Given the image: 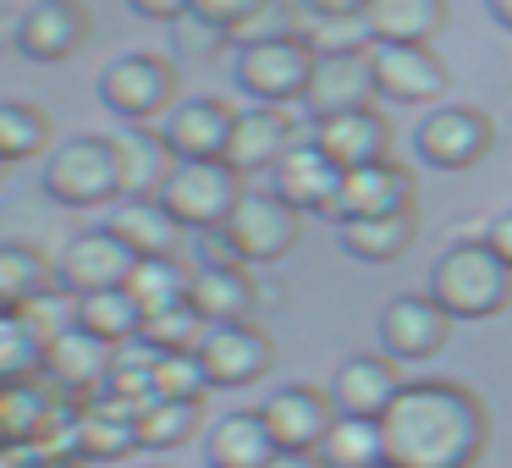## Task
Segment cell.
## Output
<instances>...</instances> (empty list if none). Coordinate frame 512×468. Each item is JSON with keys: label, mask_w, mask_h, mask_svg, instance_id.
<instances>
[{"label": "cell", "mask_w": 512, "mask_h": 468, "mask_svg": "<svg viewBox=\"0 0 512 468\" xmlns=\"http://www.w3.org/2000/svg\"><path fill=\"white\" fill-rule=\"evenodd\" d=\"M402 210H419L413 177L397 160H375V166H358L342 177L331 221H369V215H402Z\"/></svg>", "instance_id": "cell-17"}, {"label": "cell", "mask_w": 512, "mask_h": 468, "mask_svg": "<svg viewBox=\"0 0 512 468\" xmlns=\"http://www.w3.org/2000/svg\"><path fill=\"white\" fill-rule=\"evenodd\" d=\"M386 463L397 468H474L490 441V413L457 380H408L380 419Z\"/></svg>", "instance_id": "cell-1"}, {"label": "cell", "mask_w": 512, "mask_h": 468, "mask_svg": "<svg viewBox=\"0 0 512 468\" xmlns=\"http://www.w3.org/2000/svg\"><path fill=\"white\" fill-rule=\"evenodd\" d=\"M309 138L342 171L375 166V160H386V149H391V127H386V116H380L375 105H369V111H347V116H325V122L309 127Z\"/></svg>", "instance_id": "cell-22"}, {"label": "cell", "mask_w": 512, "mask_h": 468, "mask_svg": "<svg viewBox=\"0 0 512 468\" xmlns=\"http://www.w3.org/2000/svg\"><path fill=\"white\" fill-rule=\"evenodd\" d=\"M105 226H111L138 259H182V243L193 237L182 221H171V210L160 199H122Z\"/></svg>", "instance_id": "cell-24"}, {"label": "cell", "mask_w": 512, "mask_h": 468, "mask_svg": "<svg viewBox=\"0 0 512 468\" xmlns=\"http://www.w3.org/2000/svg\"><path fill=\"white\" fill-rule=\"evenodd\" d=\"M155 386H160V397H171V402H204V391H215L210 375H204V364H199V353H160Z\"/></svg>", "instance_id": "cell-40"}, {"label": "cell", "mask_w": 512, "mask_h": 468, "mask_svg": "<svg viewBox=\"0 0 512 468\" xmlns=\"http://www.w3.org/2000/svg\"><path fill=\"white\" fill-rule=\"evenodd\" d=\"M485 243L512 265V210H501V215H490V221H485Z\"/></svg>", "instance_id": "cell-45"}, {"label": "cell", "mask_w": 512, "mask_h": 468, "mask_svg": "<svg viewBox=\"0 0 512 468\" xmlns=\"http://www.w3.org/2000/svg\"><path fill=\"white\" fill-rule=\"evenodd\" d=\"M100 105L122 122H166L177 105V67L149 50H127L100 72Z\"/></svg>", "instance_id": "cell-6"}, {"label": "cell", "mask_w": 512, "mask_h": 468, "mask_svg": "<svg viewBox=\"0 0 512 468\" xmlns=\"http://www.w3.org/2000/svg\"><path fill=\"white\" fill-rule=\"evenodd\" d=\"M138 254L111 232V226H89V232L67 237V248L56 254V287L83 298V292H105V287H127Z\"/></svg>", "instance_id": "cell-10"}, {"label": "cell", "mask_w": 512, "mask_h": 468, "mask_svg": "<svg viewBox=\"0 0 512 468\" xmlns=\"http://www.w3.org/2000/svg\"><path fill=\"white\" fill-rule=\"evenodd\" d=\"M303 237V210H292L276 188L243 193L232 210V221L221 226V243L237 265H270Z\"/></svg>", "instance_id": "cell-7"}, {"label": "cell", "mask_w": 512, "mask_h": 468, "mask_svg": "<svg viewBox=\"0 0 512 468\" xmlns=\"http://www.w3.org/2000/svg\"><path fill=\"white\" fill-rule=\"evenodd\" d=\"M204 314L193 309V303H182V309H160L144 320V342L155 347V353H199L204 342Z\"/></svg>", "instance_id": "cell-37"}, {"label": "cell", "mask_w": 512, "mask_h": 468, "mask_svg": "<svg viewBox=\"0 0 512 468\" xmlns=\"http://www.w3.org/2000/svg\"><path fill=\"white\" fill-rule=\"evenodd\" d=\"M452 314L441 309V303L430 298V292H402V298H391L386 309H380V353L397 358V364H424V358H435L446 347V336H452Z\"/></svg>", "instance_id": "cell-9"}, {"label": "cell", "mask_w": 512, "mask_h": 468, "mask_svg": "<svg viewBox=\"0 0 512 468\" xmlns=\"http://www.w3.org/2000/svg\"><path fill=\"white\" fill-rule=\"evenodd\" d=\"M408 380L397 375V358L386 353H353L331 375V408L353 413V419H386V408L397 402V391Z\"/></svg>", "instance_id": "cell-20"}, {"label": "cell", "mask_w": 512, "mask_h": 468, "mask_svg": "<svg viewBox=\"0 0 512 468\" xmlns=\"http://www.w3.org/2000/svg\"><path fill=\"white\" fill-rule=\"evenodd\" d=\"M0 177H6V160H0Z\"/></svg>", "instance_id": "cell-50"}, {"label": "cell", "mask_w": 512, "mask_h": 468, "mask_svg": "<svg viewBox=\"0 0 512 468\" xmlns=\"http://www.w3.org/2000/svg\"><path fill=\"white\" fill-rule=\"evenodd\" d=\"M171 39H177V50H188V56H210L215 45H232V34H221L215 23H204V17H177L171 23Z\"/></svg>", "instance_id": "cell-42"}, {"label": "cell", "mask_w": 512, "mask_h": 468, "mask_svg": "<svg viewBox=\"0 0 512 468\" xmlns=\"http://www.w3.org/2000/svg\"><path fill=\"white\" fill-rule=\"evenodd\" d=\"M325 468H375L386 463V435H380V419H353V413H336L325 441L314 446Z\"/></svg>", "instance_id": "cell-31"}, {"label": "cell", "mask_w": 512, "mask_h": 468, "mask_svg": "<svg viewBox=\"0 0 512 468\" xmlns=\"http://www.w3.org/2000/svg\"><path fill=\"white\" fill-rule=\"evenodd\" d=\"M127 292L144 303V314L182 309L193 292V265H182V259H138L133 276H127Z\"/></svg>", "instance_id": "cell-33"}, {"label": "cell", "mask_w": 512, "mask_h": 468, "mask_svg": "<svg viewBox=\"0 0 512 468\" xmlns=\"http://www.w3.org/2000/svg\"><path fill=\"white\" fill-rule=\"evenodd\" d=\"M485 12H490V17H496V23L512 34V0H485Z\"/></svg>", "instance_id": "cell-48"}, {"label": "cell", "mask_w": 512, "mask_h": 468, "mask_svg": "<svg viewBox=\"0 0 512 468\" xmlns=\"http://www.w3.org/2000/svg\"><path fill=\"white\" fill-rule=\"evenodd\" d=\"M39 188H45V199H56L61 210H100V204H116V199H127L122 155H116V144L100 133L61 138L45 155Z\"/></svg>", "instance_id": "cell-3"}, {"label": "cell", "mask_w": 512, "mask_h": 468, "mask_svg": "<svg viewBox=\"0 0 512 468\" xmlns=\"http://www.w3.org/2000/svg\"><path fill=\"white\" fill-rule=\"evenodd\" d=\"M413 237H419V210L369 215V221H336V243L353 259H364V265H391V259H402L413 248Z\"/></svg>", "instance_id": "cell-28"}, {"label": "cell", "mask_w": 512, "mask_h": 468, "mask_svg": "<svg viewBox=\"0 0 512 468\" xmlns=\"http://www.w3.org/2000/svg\"><path fill=\"white\" fill-rule=\"evenodd\" d=\"M254 12H259V0H193V17L215 23L221 34H237Z\"/></svg>", "instance_id": "cell-43"}, {"label": "cell", "mask_w": 512, "mask_h": 468, "mask_svg": "<svg viewBox=\"0 0 512 468\" xmlns=\"http://www.w3.org/2000/svg\"><path fill=\"white\" fill-rule=\"evenodd\" d=\"M232 127H237V111L226 100H210V94H193V100H177L160 122L171 155L177 160H226L232 149Z\"/></svg>", "instance_id": "cell-14"}, {"label": "cell", "mask_w": 512, "mask_h": 468, "mask_svg": "<svg viewBox=\"0 0 512 468\" xmlns=\"http://www.w3.org/2000/svg\"><path fill=\"white\" fill-rule=\"evenodd\" d=\"M375 94L397 105H430L446 94V61L430 45H369Z\"/></svg>", "instance_id": "cell-13"}, {"label": "cell", "mask_w": 512, "mask_h": 468, "mask_svg": "<svg viewBox=\"0 0 512 468\" xmlns=\"http://www.w3.org/2000/svg\"><path fill=\"white\" fill-rule=\"evenodd\" d=\"M281 446L270 441L265 419L254 413H226V419L210 424L204 435V468H265Z\"/></svg>", "instance_id": "cell-25"}, {"label": "cell", "mask_w": 512, "mask_h": 468, "mask_svg": "<svg viewBox=\"0 0 512 468\" xmlns=\"http://www.w3.org/2000/svg\"><path fill=\"white\" fill-rule=\"evenodd\" d=\"M0 468H6V463H0Z\"/></svg>", "instance_id": "cell-51"}, {"label": "cell", "mask_w": 512, "mask_h": 468, "mask_svg": "<svg viewBox=\"0 0 512 468\" xmlns=\"http://www.w3.org/2000/svg\"><path fill=\"white\" fill-rule=\"evenodd\" d=\"M375 468H397V463H375Z\"/></svg>", "instance_id": "cell-49"}, {"label": "cell", "mask_w": 512, "mask_h": 468, "mask_svg": "<svg viewBox=\"0 0 512 468\" xmlns=\"http://www.w3.org/2000/svg\"><path fill=\"white\" fill-rule=\"evenodd\" d=\"M430 298L441 303L452 320H490V314L512 309V265L485 243H452L430 265Z\"/></svg>", "instance_id": "cell-2"}, {"label": "cell", "mask_w": 512, "mask_h": 468, "mask_svg": "<svg viewBox=\"0 0 512 468\" xmlns=\"http://www.w3.org/2000/svg\"><path fill=\"white\" fill-rule=\"evenodd\" d=\"M199 364H204V375H210V386H254V380L270 375L276 347H270V336L259 331L254 320L210 325L204 342H199Z\"/></svg>", "instance_id": "cell-11"}, {"label": "cell", "mask_w": 512, "mask_h": 468, "mask_svg": "<svg viewBox=\"0 0 512 468\" xmlns=\"http://www.w3.org/2000/svg\"><path fill=\"white\" fill-rule=\"evenodd\" d=\"M116 155H122V188L127 199H155L166 188V177L177 171V155H171L166 133L155 122H127L122 133H111Z\"/></svg>", "instance_id": "cell-23"}, {"label": "cell", "mask_w": 512, "mask_h": 468, "mask_svg": "<svg viewBox=\"0 0 512 468\" xmlns=\"http://www.w3.org/2000/svg\"><path fill=\"white\" fill-rule=\"evenodd\" d=\"M364 28L375 45H430L446 28V0H369Z\"/></svg>", "instance_id": "cell-27"}, {"label": "cell", "mask_w": 512, "mask_h": 468, "mask_svg": "<svg viewBox=\"0 0 512 468\" xmlns=\"http://www.w3.org/2000/svg\"><path fill=\"white\" fill-rule=\"evenodd\" d=\"M127 12L133 17H144V23H177V17H188L193 12V0H127Z\"/></svg>", "instance_id": "cell-44"}, {"label": "cell", "mask_w": 512, "mask_h": 468, "mask_svg": "<svg viewBox=\"0 0 512 468\" xmlns=\"http://www.w3.org/2000/svg\"><path fill=\"white\" fill-rule=\"evenodd\" d=\"M144 303L133 298L127 287H105V292H83V298H72V325H83L89 336H100V342L111 347H127L144 336Z\"/></svg>", "instance_id": "cell-29"}, {"label": "cell", "mask_w": 512, "mask_h": 468, "mask_svg": "<svg viewBox=\"0 0 512 468\" xmlns=\"http://www.w3.org/2000/svg\"><path fill=\"white\" fill-rule=\"evenodd\" d=\"M303 39L314 45V56H336V50H369L375 45L369 28H364V17H309Z\"/></svg>", "instance_id": "cell-41"}, {"label": "cell", "mask_w": 512, "mask_h": 468, "mask_svg": "<svg viewBox=\"0 0 512 468\" xmlns=\"http://www.w3.org/2000/svg\"><path fill=\"white\" fill-rule=\"evenodd\" d=\"M83 45H89L83 0H34L17 23V50L28 61H72Z\"/></svg>", "instance_id": "cell-19"}, {"label": "cell", "mask_w": 512, "mask_h": 468, "mask_svg": "<svg viewBox=\"0 0 512 468\" xmlns=\"http://www.w3.org/2000/svg\"><path fill=\"white\" fill-rule=\"evenodd\" d=\"M303 0H259V12L232 34V45H259V39H303Z\"/></svg>", "instance_id": "cell-39"}, {"label": "cell", "mask_w": 512, "mask_h": 468, "mask_svg": "<svg viewBox=\"0 0 512 468\" xmlns=\"http://www.w3.org/2000/svg\"><path fill=\"white\" fill-rule=\"evenodd\" d=\"M342 177L347 171L325 155L314 138H298V144L281 155V166L270 171V188L303 215H331L336 210V193H342Z\"/></svg>", "instance_id": "cell-12"}, {"label": "cell", "mask_w": 512, "mask_h": 468, "mask_svg": "<svg viewBox=\"0 0 512 468\" xmlns=\"http://www.w3.org/2000/svg\"><path fill=\"white\" fill-rule=\"evenodd\" d=\"M111 369H116V347L100 342V336H89L83 325H61V331L50 336L45 375H50V386H56V391L94 397V391H105Z\"/></svg>", "instance_id": "cell-18"}, {"label": "cell", "mask_w": 512, "mask_h": 468, "mask_svg": "<svg viewBox=\"0 0 512 468\" xmlns=\"http://www.w3.org/2000/svg\"><path fill=\"white\" fill-rule=\"evenodd\" d=\"M34 155H50V116L28 100H0V160L17 166Z\"/></svg>", "instance_id": "cell-35"}, {"label": "cell", "mask_w": 512, "mask_h": 468, "mask_svg": "<svg viewBox=\"0 0 512 468\" xmlns=\"http://www.w3.org/2000/svg\"><path fill=\"white\" fill-rule=\"evenodd\" d=\"M298 144V127L281 105H254V111H237L232 127V149H226V166L237 177H259V171H276L281 155Z\"/></svg>", "instance_id": "cell-21"}, {"label": "cell", "mask_w": 512, "mask_h": 468, "mask_svg": "<svg viewBox=\"0 0 512 468\" xmlns=\"http://www.w3.org/2000/svg\"><path fill=\"white\" fill-rule=\"evenodd\" d=\"M375 100V67H369V50H336V56H314V78H309V105L314 122L325 116H347V111H369Z\"/></svg>", "instance_id": "cell-15"}, {"label": "cell", "mask_w": 512, "mask_h": 468, "mask_svg": "<svg viewBox=\"0 0 512 468\" xmlns=\"http://www.w3.org/2000/svg\"><path fill=\"white\" fill-rule=\"evenodd\" d=\"M138 446V424L133 419H116L105 408H83L78 413V452L83 457H122Z\"/></svg>", "instance_id": "cell-38"}, {"label": "cell", "mask_w": 512, "mask_h": 468, "mask_svg": "<svg viewBox=\"0 0 512 468\" xmlns=\"http://www.w3.org/2000/svg\"><path fill=\"white\" fill-rule=\"evenodd\" d=\"M265 468H325V463H320V452H276Z\"/></svg>", "instance_id": "cell-47"}, {"label": "cell", "mask_w": 512, "mask_h": 468, "mask_svg": "<svg viewBox=\"0 0 512 468\" xmlns=\"http://www.w3.org/2000/svg\"><path fill=\"white\" fill-rule=\"evenodd\" d=\"M199 408H204V402H171V397H160L155 408L138 413V446H155V452L182 446L193 435V424H199Z\"/></svg>", "instance_id": "cell-36"}, {"label": "cell", "mask_w": 512, "mask_h": 468, "mask_svg": "<svg viewBox=\"0 0 512 468\" xmlns=\"http://www.w3.org/2000/svg\"><path fill=\"white\" fill-rule=\"evenodd\" d=\"M56 419V402L45 397L39 386L28 380H12V386H0V441L17 446V441H39Z\"/></svg>", "instance_id": "cell-34"}, {"label": "cell", "mask_w": 512, "mask_h": 468, "mask_svg": "<svg viewBox=\"0 0 512 468\" xmlns=\"http://www.w3.org/2000/svg\"><path fill=\"white\" fill-rule=\"evenodd\" d=\"M56 292V259L28 243H0V309H34Z\"/></svg>", "instance_id": "cell-30"}, {"label": "cell", "mask_w": 512, "mask_h": 468, "mask_svg": "<svg viewBox=\"0 0 512 468\" xmlns=\"http://www.w3.org/2000/svg\"><path fill=\"white\" fill-rule=\"evenodd\" d=\"M490 144H496V122L474 105H435L413 127V155L430 171H468L490 155Z\"/></svg>", "instance_id": "cell-8"}, {"label": "cell", "mask_w": 512, "mask_h": 468, "mask_svg": "<svg viewBox=\"0 0 512 468\" xmlns=\"http://www.w3.org/2000/svg\"><path fill=\"white\" fill-rule=\"evenodd\" d=\"M259 419H265L270 441L281 452H314L331 430L336 408H331V391H314V386H281L276 397L259 402Z\"/></svg>", "instance_id": "cell-16"}, {"label": "cell", "mask_w": 512, "mask_h": 468, "mask_svg": "<svg viewBox=\"0 0 512 468\" xmlns=\"http://www.w3.org/2000/svg\"><path fill=\"white\" fill-rule=\"evenodd\" d=\"M243 177L226 160H177V171L166 177V188L155 193L171 210V221H182L188 232H215L232 221L237 199H243Z\"/></svg>", "instance_id": "cell-4"}, {"label": "cell", "mask_w": 512, "mask_h": 468, "mask_svg": "<svg viewBox=\"0 0 512 468\" xmlns=\"http://www.w3.org/2000/svg\"><path fill=\"white\" fill-rule=\"evenodd\" d=\"M303 12L309 17H364L369 0H303Z\"/></svg>", "instance_id": "cell-46"}, {"label": "cell", "mask_w": 512, "mask_h": 468, "mask_svg": "<svg viewBox=\"0 0 512 468\" xmlns=\"http://www.w3.org/2000/svg\"><path fill=\"white\" fill-rule=\"evenodd\" d=\"M188 303L204 314V325H237V320L254 314V281H248V270L237 265V259H226V265H199L193 270Z\"/></svg>", "instance_id": "cell-26"}, {"label": "cell", "mask_w": 512, "mask_h": 468, "mask_svg": "<svg viewBox=\"0 0 512 468\" xmlns=\"http://www.w3.org/2000/svg\"><path fill=\"white\" fill-rule=\"evenodd\" d=\"M50 336L34 325L28 309H0V386L12 380H34L45 369Z\"/></svg>", "instance_id": "cell-32"}, {"label": "cell", "mask_w": 512, "mask_h": 468, "mask_svg": "<svg viewBox=\"0 0 512 468\" xmlns=\"http://www.w3.org/2000/svg\"><path fill=\"white\" fill-rule=\"evenodd\" d=\"M237 89L254 105H303L314 78V45L309 39H259V45H237L232 61Z\"/></svg>", "instance_id": "cell-5"}]
</instances>
